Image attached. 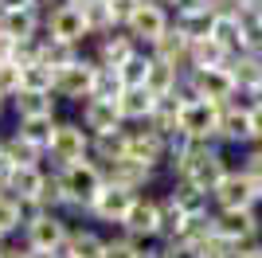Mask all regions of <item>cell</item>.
Masks as SVG:
<instances>
[{
    "label": "cell",
    "instance_id": "obj_47",
    "mask_svg": "<svg viewBox=\"0 0 262 258\" xmlns=\"http://www.w3.org/2000/svg\"><path fill=\"white\" fill-rule=\"evenodd\" d=\"M235 258H262V239H258V243H251V247H239V250H235Z\"/></svg>",
    "mask_w": 262,
    "mask_h": 258
},
{
    "label": "cell",
    "instance_id": "obj_26",
    "mask_svg": "<svg viewBox=\"0 0 262 258\" xmlns=\"http://www.w3.org/2000/svg\"><path fill=\"white\" fill-rule=\"evenodd\" d=\"M211 39H215L227 55H239V51H243V20L235 16V12H215Z\"/></svg>",
    "mask_w": 262,
    "mask_h": 258
},
{
    "label": "cell",
    "instance_id": "obj_43",
    "mask_svg": "<svg viewBox=\"0 0 262 258\" xmlns=\"http://www.w3.org/2000/svg\"><path fill=\"white\" fill-rule=\"evenodd\" d=\"M247 110H251V137L254 145H262V102H247Z\"/></svg>",
    "mask_w": 262,
    "mask_h": 258
},
{
    "label": "cell",
    "instance_id": "obj_33",
    "mask_svg": "<svg viewBox=\"0 0 262 258\" xmlns=\"http://www.w3.org/2000/svg\"><path fill=\"white\" fill-rule=\"evenodd\" d=\"M55 125H59V118H32V121H16L12 129H16V133H20L24 141H32L35 149H43V153H47Z\"/></svg>",
    "mask_w": 262,
    "mask_h": 258
},
{
    "label": "cell",
    "instance_id": "obj_36",
    "mask_svg": "<svg viewBox=\"0 0 262 258\" xmlns=\"http://www.w3.org/2000/svg\"><path fill=\"white\" fill-rule=\"evenodd\" d=\"M51 82H55L51 67H43V63L20 67V90H28V94H51Z\"/></svg>",
    "mask_w": 262,
    "mask_h": 258
},
{
    "label": "cell",
    "instance_id": "obj_22",
    "mask_svg": "<svg viewBox=\"0 0 262 258\" xmlns=\"http://www.w3.org/2000/svg\"><path fill=\"white\" fill-rule=\"evenodd\" d=\"M82 55H86L82 47H71V43H59V39H51V35H39V39H35V63L51 67V71H63V67L78 63Z\"/></svg>",
    "mask_w": 262,
    "mask_h": 258
},
{
    "label": "cell",
    "instance_id": "obj_29",
    "mask_svg": "<svg viewBox=\"0 0 262 258\" xmlns=\"http://www.w3.org/2000/svg\"><path fill=\"white\" fill-rule=\"evenodd\" d=\"M153 59V55H149ZM180 78H184V71H176V67L168 63H149V75H145V90L153 98H164V94H176V86H180Z\"/></svg>",
    "mask_w": 262,
    "mask_h": 258
},
{
    "label": "cell",
    "instance_id": "obj_21",
    "mask_svg": "<svg viewBox=\"0 0 262 258\" xmlns=\"http://www.w3.org/2000/svg\"><path fill=\"white\" fill-rule=\"evenodd\" d=\"M153 106H157V98L149 94L145 86L121 90V98H118V110H121V121H125V125H149V118H153Z\"/></svg>",
    "mask_w": 262,
    "mask_h": 258
},
{
    "label": "cell",
    "instance_id": "obj_1",
    "mask_svg": "<svg viewBox=\"0 0 262 258\" xmlns=\"http://www.w3.org/2000/svg\"><path fill=\"white\" fill-rule=\"evenodd\" d=\"M24 247L28 250H47V254H59L67 247V235H71V219L67 215L43 211V207H24Z\"/></svg>",
    "mask_w": 262,
    "mask_h": 258
},
{
    "label": "cell",
    "instance_id": "obj_53",
    "mask_svg": "<svg viewBox=\"0 0 262 258\" xmlns=\"http://www.w3.org/2000/svg\"><path fill=\"white\" fill-rule=\"evenodd\" d=\"M0 149H4V129H0Z\"/></svg>",
    "mask_w": 262,
    "mask_h": 258
},
{
    "label": "cell",
    "instance_id": "obj_39",
    "mask_svg": "<svg viewBox=\"0 0 262 258\" xmlns=\"http://www.w3.org/2000/svg\"><path fill=\"white\" fill-rule=\"evenodd\" d=\"M121 78H118V71H106V67H98V78H94V94L90 98H106V102H118L121 98Z\"/></svg>",
    "mask_w": 262,
    "mask_h": 258
},
{
    "label": "cell",
    "instance_id": "obj_32",
    "mask_svg": "<svg viewBox=\"0 0 262 258\" xmlns=\"http://www.w3.org/2000/svg\"><path fill=\"white\" fill-rule=\"evenodd\" d=\"M4 153L12 157V164H47V153L35 149L32 141H24L16 129H4Z\"/></svg>",
    "mask_w": 262,
    "mask_h": 258
},
{
    "label": "cell",
    "instance_id": "obj_52",
    "mask_svg": "<svg viewBox=\"0 0 262 258\" xmlns=\"http://www.w3.org/2000/svg\"><path fill=\"white\" fill-rule=\"evenodd\" d=\"M254 24H258V28H262V12H258V16H254Z\"/></svg>",
    "mask_w": 262,
    "mask_h": 258
},
{
    "label": "cell",
    "instance_id": "obj_12",
    "mask_svg": "<svg viewBox=\"0 0 262 258\" xmlns=\"http://www.w3.org/2000/svg\"><path fill=\"white\" fill-rule=\"evenodd\" d=\"M75 121L90 133V141H94V137H114V133L125 129L118 102H106V98H86V102L78 106V118Z\"/></svg>",
    "mask_w": 262,
    "mask_h": 258
},
{
    "label": "cell",
    "instance_id": "obj_3",
    "mask_svg": "<svg viewBox=\"0 0 262 258\" xmlns=\"http://www.w3.org/2000/svg\"><path fill=\"white\" fill-rule=\"evenodd\" d=\"M59 180H63L71 204H75V215L86 219V207L94 204L98 192L106 188V172H102L94 161H78V164H71V168H59Z\"/></svg>",
    "mask_w": 262,
    "mask_h": 258
},
{
    "label": "cell",
    "instance_id": "obj_17",
    "mask_svg": "<svg viewBox=\"0 0 262 258\" xmlns=\"http://www.w3.org/2000/svg\"><path fill=\"white\" fill-rule=\"evenodd\" d=\"M0 35L12 43H35L43 35V12L28 8V12H0Z\"/></svg>",
    "mask_w": 262,
    "mask_h": 258
},
{
    "label": "cell",
    "instance_id": "obj_7",
    "mask_svg": "<svg viewBox=\"0 0 262 258\" xmlns=\"http://www.w3.org/2000/svg\"><path fill=\"white\" fill-rule=\"evenodd\" d=\"M43 35L86 51L90 32H86V20H82V8H75V4H51L43 12Z\"/></svg>",
    "mask_w": 262,
    "mask_h": 258
},
{
    "label": "cell",
    "instance_id": "obj_9",
    "mask_svg": "<svg viewBox=\"0 0 262 258\" xmlns=\"http://www.w3.org/2000/svg\"><path fill=\"white\" fill-rule=\"evenodd\" d=\"M164 157H168V149H164V137L157 133V129H149V125H125V161L161 172L164 168Z\"/></svg>",
    "mask_w": 262,
    "mask_h": 258
},
{
    "label": "cell",
    "instance_id": "obj_6",
    "mask_svg": "<svg viewBox=\"0 0 262 258\" xmlns=\"http://www.w3.org/2000/svg\"><path fill=\"white\" fill-rule=\"evenodd\" d=\"M121 235L137 239L141 247H149V243H161V200H157L153 192H145L133 200V207L125 211V219H121L118 227Z\"/></svg>",
    "mask_w": 262,
    "mask_h": 258
},
{
    "label": "cell",
    "instance_id": "obj_15",
    "mask_svg": "<svg viewBox=\"0 0 262 258\" xmlns=\"http://www.w3.org/2000/svg\"><path fill=\"white\" fill-rule=\"evenodd\" d=\"M184 78H188V86H192V94H196V98H208V102H219V106H227V102L239 98L227 63H223V67H208V71H188Z\"/></svg>",
    "mask_w": 262,
    "mask_h": 258
},
{
    "label": "cell",
    "instance_id": "obj_24",
    "mask_svg": "<svg viewBox=\"0 0 262 258\" xmlns=\"http://www.w3.org/2000/svg\"><path fill=\"white\" fill-rule=\"evenodd\" d=\"M149 55H153L157 63H168V67H176V71H184V75H188V39L176 32V24L149 47Z\"/></svg>",
    "mask_w": 262,
    "mask_h": 258
},
{
    "label": "cell",
    "instance_id": "obj_19",
    "mask_svg": "<svg viewBox=\"0 0 262 258\" xmlns=\"http://www.w3.org/2000/svg\"><path fill=\"white\" fill-rule=\"evenodd\" d=\"M106 172V184H118V188H129V192H137V196H145L149 188L157 184V176L161 172H153V168H141V164H133V161H125L121 157L118 164H110V168H102Z\"/></svg>",
    "mask_w": 262,
    "mask_h": 258
},
{
    "label": "cell",
    "instance_id": "obj_35",
    "mask_svg": "<svg viewBox=\"0 0 262 258\" xmlns=\"http://www.w3.org/2000/svg\"><path fill=\"white\" fill-rule=\"evenodd\" d=\"M24 231V204L12 192H0V235L12 239Z\"/></svg>",
    "mask_w": 262,
    "mask_h": 258
},
{
    "label": "cell",
    "instance_id": "obj_5",
    "mask_svg": "<svg viewBox=\"0 0 262 258\" xmlns=\"http://www.w3.org/2000/svg\"><path fill=\"white\" fill-rule=\"evenodd\" d=\"M211 207H215V211H251V207L258 211L262 200H258L254 180L239 168V164H235V168L215 184V192H211Z\"/></svg>",
    "mask_w": 262,
    "mask_h": 258
},
{
    "label": "cell",
    "instance_id": "obj_31",
    "mask_svg": "<svg viewBox=\"0 0 262 258\" xmlns=\"http://www.w3.org/2000/svg\"><path fill=\"white\" fill-rule=\"evenodd\" d=\"M172 24H176V32L184 35L188 43L208 39L211 24H215V8H200V12H188V16H172Z\"/></svg>",
    "mask_w": 262,
    "mask_h": 258
},
{
    "label": "cell",
    "instance_id": "obj_48",
    "mask_svg": "<svg viewBox=\"0 0 262 258\" xmlns=\"http://www.w3.org/2000/svg\"><path fill=\"white\" fill-rule=\"evenodd\" d=\"M141 258H164V254H161V243H149V247L141 250Z\"/></svg>",
    "mask_w": 262,
    "mask_h": 258
},
{
    "label": "cell",
    "instance_id": "obj_34",
    "mask_svg": "<svg viewBox=\"0 0 262 258\" xmlns=\"http://www.w3.org/2000/svg\"><path fill=\"white\" fill-rule=\"evenodd\" d=\"M82 20H86L90 39H98V35H106V32H118L114 12H110V4H102V0H90L86 8H82Z\"/></svg>",
    "mask_w": 262,
    "mask_h": 258
},
{
    "label": "cell",
    "instance_id": "obj_18",
    "mask_svg": "<svg viewBox=\"0 0 262 258\" xmlns=\"http://www.w3.org/2000/svg\"><path fill=\"white\" fill-rule=\"evenodd\" d=\"M133 51H141V47H137V43H133L129 35L118 28V32H106V35H98V39H94V51H90V59H94L98 67H106V71H118V67L125 63Z\"/></svg>",
    "mask_w": 262,
    "mask_h": 258
},
{
    "label": "cell",
    "instance_id": "obj_20",
    "mask_svg": "<svg viewBox=\"0 0 262 258\" xmlns=\"http://www.w3.org/2000/svg\"><path fill=\"white\" fill-rule=\"evenodd\" d=\"M8 118H12V125L16 121H32V118H59V102H55V94H28V90H20L8 102Z\"/></svg>",
    "mask_w": 262,
    "mask_h": 258
},
{
    "label": "cell",
    "instance_id": "obj_44",
    "mask_svg": "<svg viewBox=\"0 0 262 258\" xmlns=\"http://www.w3.org/2000/svg\"><path fill=\"white\" fill-rule=\"evenodd\" d=\"M200 8H211L208 0H176L172 16H188V12H200Z\"/></svg>",
    "mask_w": 262,
    "mask_h": 258
},
{
    "label": "cell",
    "instance_id": "obj_28",
    "mask_svg": "<svg viewBox=\"0 0 262 258\" xmlns=\"http://www.w3.org/2000/svg\"><path fill=\"white\" fill-rule=\"evenodd\" d=\"M180 110H184V102H180L176 94H164V98H157L153 118H149V129H157L161 137H172L176 129H180Z\"/></svg>",
    "mask_w": 262,
    "mask_h": 258
},
{
    "label": "cell",
    "instance_id": "obj_45",
    "mask_svg": "<svg viewBox=\"0 0 262 258\" xmlns=\"http://www.w3.org/2000/svg\"><path fill=\"white\" fill-rule=\"evenodd\" d=\"M39 8V0H0V12H28Z\"/></svg>",
    "mask_w": 262,
    "mask_h": 258
},
{
    "label": "cell",
    "instance_id": "obj_8",
    "mask_svg": "<svg viewBox=\"0 0 262 258\" xmlns=\"http://www.w3.org/2000/svg\"><path fill=\"white\" fill-rule=\"evenodd\" d=\"M168 28H172V12H164L161 4H149V0H145V4H137V8H133V16L125 20V28H121V32L129 35L141 51H149V47H153V43L161 39Z\"/></svg>",
    "mask_w": 262,
    "mask_h": 258
},
{
    "label": "cell",
    "instance_id": "obj_13",
    "mask_svg": "<svg viewBox=\"0 0 262 258\" xmlns=\"http://www.w3.org/2000/svg\"><path fill=\"white\" fill-rule=\"evenodd\" d=\"M215 145L219 149H247V145H254L251 110H247L243 98H235V102L223 106V118H219V129H215Z\"/></svg>",
    "mask_w": 262,
    "mask_h": 258
},
{
    "label": "cell",
    "instance_id": "obj_51",
    "mask_svg": "<svg viewBox=\"0 0 262 258\" xmlns=\"http://www.w3.org/2000/svg\"><path fill=\"white\" fill-rule=\"evenodd\" d=\"M4 118H8V102H0V125H4Z\"/></svg>",
    "mask_w": 262,
    "mask_h": 258
},
{
    "label": "cell",
    "instance_id": "obj_23",
    "mask_svg": "<svg viewBox=\"0 0 262 258\" xmlns=\"http://www.w3.org/2000/svg\"><path fill=\"white\" fill-rule=\"evenodd\" d=\"M67 254L71 258H102L106 250V235L98 227H82V223H71V235H67Z\"/></svg>",
    "mask_w": 262,
    "mask_h": 258
},
{
    "label": "cell",
    "instance_id": "obj_4",
    "mask_svg": "<svg viewBox=\"0 0 262 258\" xmlns=\"http://www.w3.org/2000/svg\"><path fill=\"white\" fill-rule=\"evenodd\" d=\"M94 78H98V63L90 59V51L78 59V63L55 71V82H51V94L55 102H71V106H82L90 94H94Z\"/></svg>",
    "mask_w": 262,
    "mask_h": 258
},
{
    "label": "cell",
    "instance_id": "obj_16",
    "mask_svg": "<svg viewBox=\"0 0 262 258\" xmlns=\"http://www.w3.org/2000/svg\"><path fill=\"white\" fill-rule=\"evenodd\" d=\"M43 184H47V164H16V172H12L4 192H12L24 207H39Z\"/></svg>",
    "mask_w": 262,
    "mask_h": 258
},
{
    "label": "cell",
    "instance_id": "obj_37",
    "mask_svg": "<svg viewBox=\"0 0 262 258\" xmlns=\"http://www.w3.org/2000/svg\"><path fill=\"white\" fill-rule=\"evenodd\" d=\"M149 51H133L125 63L118 67V78H121V86L125 90H133V86H145V75H149Z\"/></svg>",
    "mask_w": 262,
    "mask_h": 258
},
{
    "label": "cell",
    "instance_id": "obj_50",
    "mask_svg": "<svg viewBox=\"0 0 262 258\" xmlns=\"http://www.w3.org/2000/svg\"><path fill=\"white\" fill-rule=\"evenodd\" d=\"M149 4H161L164 12H172V8H176V0H149Z\"/></svg>",
    "mask_w": 262,
    "mask_h": 258
},
{
    "label": "cell",
    "instance_id": "obj_38",
    "mask_svg": "<svg viewBox=\"0 0 262 258\" xmlns=\"http://www.w3.org/2000/svg\"><path fill=\"white\" fill-rule=\"evenodd\" d=\"M141 243L129 235H121V231H114V235H106V250H102V258H141Z\"/></svg>",
    "mask_w": 262,
    "mask_h": 258
},
{
    "label": "cell",
    "instance_id": "obj_42",
    "mask_svg": "<svg viewBox=\"0 0 262 258\" xmlns=\"http://www.w3.org/2000/svg\"><path fill=\"white\" fill-rule=\"evenodd\" d=\"M161 254L164 258H200V247L188 243V239H168V243H161Z\"/></svg>",
    "mask_w": 262,
    "mask_h": 258
},
{
    "label": "cell",
    "instance_id": "obj_25",
    "mask_svg": "<svg viewBox=\"0 0 262 258\" xmlns=\"http://www.w3.org/2000/svg\"><path fill=\"white\" fill-rule=\"evenodd\" d=\"M227 71H231V78H235L239 98H247L251 90H258V86H262V59H251V55H231V59H227Z\"/></svg>",
    "mask_w": 262,
    "mask_h": 258
},
{
    "label": "cell",
    "instance_id": "obj_46",
    "mask_svg": "<svg viewBox=\"0 0 262 258\" xmlns=\"http://www.w3.org/2000/svg\"><path fill=\"white\" fill-rule=\"evenodd\" d=\"M24 254H28L24 243H12V239H8V243H0V258H24Z\"/></svg>",
    "mask_w": 262,
    "mask_h": 258
},
{
    "label": "cell",
    "instance_id": "obj_10",
    "mask_svg": "<svg viewBox=\"0 0 262 258\" xmlns=\"http://www.w3.org/2000/svg\"><path fill=\"white\" fill-rule=\"evenodd\" d=\"M211 223H215V235L223 239V243H231V247H251V243H258L262 239V219L258 211H211Z\"/></svg>",
    "mask_w": 262,
    "mask_h": 258
},
{
    "label": "cell",
    "instance_id": "obj_40",
    "mask_svg": "<svg viewBox=\"0 0 262 258\" xmlns=\"http://www.w3.org/2000/svg\"><path fill=\"white\" fill-rule=\"evenodd\" d=\"M16 94H20V67L0 63V102H12Z\"/></svg>",
    "mask_w": 262,
    "mask_h": 258
},
{
    "label": "cell",
    "instance_id": "obj_49",
    "mask_svg": "<svg viewBox=\"0 0 262 258\" xmlns=\"http://www.w3.org/2000/svg\"><path fill=\"white\" fill-rule=\"evenodd\" d=\"M24 250H28V247H24ZM24 258H55V254H47V250H28Z\"/></svg>",
    "mask_w": 262,
    "mask_h": 258
},
{
    "label": "cell",
    "instance_id": "obj_14",
    "mask_svg": "<svg viewBox=\"0 0 262 258\" xmlns=\"http://www.w3.org/2000/svg\"><path fill=\"white\" fill-rule=\"evenodd\" d=\"M219 118H223V106L208 102V98H192L180 110V133H188L192 141H215Z\"/></svg>",
    "mask_w": 262,
    "mask_h": 258
},
{
    "label": "cell",
    "instance_id": "obj_27",
    "mask_svg": "<svg viewBox=\"0 0 262 258\" xmlns=\"http://www.w3.org/2000/svg\"><path fill=\"white\" fill-rule=\"evenodd\" d=\"M168 196H172V204L180 207L188 219H200V215H211V211H215V207H211V196L200 192V188H192V184H172Z\"/></svg>",
    "mask_w": 262,
    "mask_h": 258
},
{
    "label": "cell",
    "instance_id": "obj_54",
    "mask_svg": "<svg viewBox=\"0 0 262 258\" xmlns=\"http://www.w3.org/2000/svg\"><path fill=\"white\" fill-rule=\"evenodd\" d=\"M102 4H114V0H102Z\"/></svg>",
    "mask_w": 262,
    "mask_h": 258
},
{
    "label": "cell",
    "instance_id": "obj_11",
    "mask_svg": "<svg viewBox=\"0 0 262 258\" xmlns=\"http://www.w3.org/2000/svg\"><path fill=\"white\" fill-rule=\"evenodd\" d=\"M133 200H137V192H129V188H118V184H106L98 192V200L86 207V219L98 227H110V231H118L121 219H125V211L133 207Z\"/></svg>",
    "mask_w": 262,
    "mask_h": 258
},
{
    "label": "cell",
    "instance_id": "obj_2",
    "mask_svg": "<svg viewBox=\"0 0 262 258\" xmlns=\"http://www.w3.org/2000/svg\"><path fill=\"white\" fill-rule=\"evenodd\" d=\"M78 161H90V133L75 118H59V125L51 133V145H47V168L59 172Z\"/></svg>",
    "mask_w": 262,
    "mask_h": 258
},
{
    "label": "cell",
    "instance_id": "obj_41",
    "mask_svg": "<svg viewBox=\"0 0 262 258\" xmlns=\"http://www.w3.org/2000/svg\"><path fill=\"white\" fill-rule=\"evenodd\" d=\"M239 55H251V59H262V28L258 24H243V51Z\"/></svg>",
    "mask_w": 262,
    "mask_h": 258
},
{
    "label": "cell",
    "instance_id": "obj_30",
    "mask_svg": "<svg viewBox=\"0 0 262 258\" xmlns=\"http://www.w3.org/2000/svg\"><path fill=\"white\" fill-rule=\"evenodd\" d=\"M231 55L219 47L215 39H196V43H188V71H208V67H223Z\"/></svg>",
    "mask_w": 262,
    "mask_h": 258
},
{
    "label": "cell",
    "instance_id": "obj_55",
    "mask_svg": "<svg viewBox=\"0 0 262 258\" xmlns=\"http://www.w3.org/2000/svg\"><path fill=\"white\" fill-rule=\"evenodd\" d=\"M258 219H262V207H258Z\"/></svg>",
    "mask_w": 262,
    "mask_h": 258
}]
</instances>
